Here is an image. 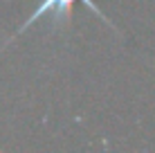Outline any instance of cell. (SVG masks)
Segmentation results:
<instances>
[{
    "label": "cell",
    "mask_w": 155,
    "mask_h": 153,
    "mask_svg": "<svg viewBox=\"0 0 155 153\" xmlns=\"http://www.w3.org/2000/svg\"><path fill=\"white\" fill-rule=\"evenodd\" d=\"M72 2H74V0H43V5H41V7H38V9H36V12L27 18V23H25L18 32H16V36L23 34V32L27 29V27H31V23H34V20H38L41 16H45V14H54L56 18H58V16H63V14H68V12H70V5H72ZM81 2H85V5H88V9H92L94 14H99L104 20H108L104 14H101V9L97 7V5H94V0H81Z\"/></svg>",
    "instance_id": "obj_1"
}]
</instances>
